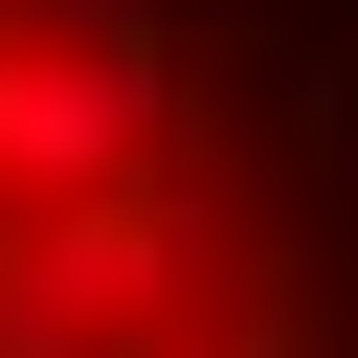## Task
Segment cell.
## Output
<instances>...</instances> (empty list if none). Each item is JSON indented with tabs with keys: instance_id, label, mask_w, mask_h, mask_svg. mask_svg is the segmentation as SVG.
<instances>
[{
	"instance_id": "7a4b0ae2",
	"label": "cell",
	"mask_w": 358,
	"mask_h": 358,
	"mask_svg": "<svg viewBox=\"0 0 358 358\" xmlns=\"http://www.w3.org/2000/svg\"><path fill=\"white\" fill-rule=\"evenodd\" d=\"M179 134V67L157 45H0V201H134Z\"/></svg>"
},
{
	"instance_id": "6da1fadb",
	"label": "cell",
	"mask_w": 358,
	"mask_h": 358,
	"mask_svg": "<svg viewBox=\"0 0 358 358\" xmlns=\"http://www.w3.org/2000/svg\"><path fill=\"white\" fill-rule=\"evenodd\" d=\"M201 246H224L201 179H134V201H45V224H0V358H90V336H134Z\"/></svg>"
}]
</instances>
